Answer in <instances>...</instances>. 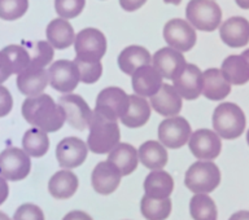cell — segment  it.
<instances>
[{
  "mask_svg": "<svg viewBox=\"0 0 249 220\" xmlns=\"http://www.w3.org/2000/svg\"><path fill=\"white\" fill-rule=\"evenodd\" d=\"M27 123L44 132H56L65 123V113L47 93L27 97L21 108Z\"/></svg>",
  "mask_w": 249,
  "mask_h": 220,
  "instance_id": "obj_1",
  "label": "cell"
},
{
  "mask_svg": "<svg viewBox=\"0 0 249 220\" xmlns=\"http://www.w3.org/2000/svg\"><path fill=\"white\" fill-rule=\"evenodd\" d=\"M87 147L95 154H105L120 143L121 132L117 120H110L93 110L89 122Z\"/></svg>",
  "mask_w": 249,
  "mask_h": 220,
  "instance_id": "obj_2",
  "label": "cell"
},
{
  "mask_svg": "<svg viewBox=\"0 0 249 220\" xmlns=\"http://www.w3.org/2000/svg\"><path fill=\"white\" fill-rule=\"evenodd\" d=\"M247 119L244 112L233 102L218 105L213 113V127L219 137L227 140L237 139L244 132Z\"/></svg>",
  "mask_w": 249,
  "mask_h": 220,
  "instance_id": "obj_3",
  "label": "cell"
},
{
  "mask_svg": "<svg viewBox=\"0 0 249 220\" xmlns=\"http://www.w3.org/2000/svg\"><path fill=\"white\" fill-rule=\"evenodd\" d=\"M187 21L200 31L217 30L222 22V11L213 0H191L186 7Z\"/></svg>",
  "mask_w": 249,
  "mask_h": 220,
  "instance_id": "obj_4",
  "label": "cell"
},
{
  "mask_svg": "<svg viewBox=\"0 0 249 220\" xmlns=\"http://www.w3.org/2000/svg\"><path fill=\"white\" fill-rule=\"evenodd\" d=\"M221 183V171L215 163L195 162L187 170L184 184L194 193H212Z\"/></svg>",
  "mask_w": 249,
  "mask_h": 220,
  "instance_id": "obj_5",
  "label": "cell"
},
{
  "mask_svg": "<svg viewBox=\"0 0 249 220\" xmlns=\"http://www.w3.org/2000/svg\"><path fill=\"white\" fill-rule=\"evenodd\" d=\"M75 57L83 61H100L107 52V38L97 29L87 27L78 33L74 40Z\"/></svg>",
  "mask_w": 249,
  "mask_h": 220,
  "instance_id": "obj_6",
  "label": "cell"
},
{
  "mask_svg": "<svg viewBox=\"0 0 249 220\" xmlns=\"http://www.w3.org/2000/svg\"><path fill=\"white\" fill-rule=\"evenodd\" d=\"M31 159L19 148H7L0 153V174L11 182H19L30 174Z\"/></svg>",
  "mask_w": 249,
  "mask_h": 220,
  "instance_id": "obj_7",
  "label": "cell"
},
{
  "mask_svg": "<svg viewBox=\"0 0 249 220\" xmlns=\"http://www.w3.org/2000/svg\"><path fill=\"white\" fill-rule=\"evenodd\" d=\"M128 95L122 88L108 87L99 93L95 112L110 120H117L128 109Z\"/></svg>",
  "mask_w": 249,
  "mask_h": 220,
  "instance_id": "obj_8",
  "label": "cell"
},
{
  "mask_svg": "<svg viewBox=\"0 0 249 220\" xmlns=\"http://www.w3.org/2000/svg\"><path fill=\"white\" fill-rule=\"evenodd\" d=\"M58 105L65 113V120L71 127L79 131L89 127L92 118V110L83 97L70 92L58 99Z\"/></svg>",
  "mask_w": 249,
  "mask_h": 220,
  "instance_id": "obj_9",
  "label": "cell"
},
{
  "mask_svg": "<svg viewBox=\"0 0 249 220\" xmlns=\"http://www.w3.org/2000/svg\"><path fill=\"white\" fill-rule=\"evenodd\" d=\"M192 134L190 123L183 117H170L159 126V139L163 147L179 149L184 147Z\"/></svg>",
  "mask_w": 249,
  "mask_h": 220,
  "instance_id": "obj_10",
  "label": "cell"
},
{
  "mask_svg": "<svg viewBox=\"0 0 249 220\" xmlns=\"http://www.w3.org/2000/svg\"><path fill=\"white\" fill-rule=\"evenodd\" d=\"M48 81L52 88L61 93H70L81 81L79 70L74 61L58 60L48 68Z\"/></svg>",
  "mask_w": 249,
  "mask_h": 220,
  "instance_id": "obj_11",
  "label": "cell"
},
{
  "mask_svg": "<svg viewBox=\"0 0 249 220\" xmlns=\"http://www.w3.org/2000/svg\"><path fill=\"white\" fill-rule=\"evenodd\" d=\"M163 39L171 48L187 52L194 48L197 35L191 23L182 18H173L163 27Z\"/></svg>",
  "mask_w": 249,
  "mask_h": 220,
  "instance_id": "obj_12",
  "label": "cell"
},
{
  "mask_svg": "<svg viewBox=\"0 0 249 220\" xmlns=\"http://www.w3.org/2000/svg\"><path fill=\"white\" fill-rule=\"evenodd\" d=\"M188 145L196 158L205 161L217 158L222 149L221 137L217 135V132L208 128H201L191 134Z\"/></svg>",
  "mask_w": 249,
  "mask_h": 220,
  "instance_id": "obj_13",
  "label": "cell"
},
{
  "mask_svg": "<svg viewBox=\"0 0 249 220\" xmlns=\"http://www.w3.org/2000/svg\"><path fill=\"white\" fill-rule=\"evenodd\" d=\"M89 153V147L83 140L69 136L62 139L56 148V158L58 165L64 169H75L85 162Z\"/></svg>",
  "mask_w": 249,
  "mask_h": 220,
  "instance_id": "obj_14",
  "label": "cell"
},
{
  "mask_svg": "<svg viewBox=\"0 0 249 220\" xmlns=\"http://www.w3.org/2000/svg\"><path fill=\"white\" fill-rule=\"evenodd\" d=\"M152 65L155 68L161 77L169 81H173L182 70L186 68V58L179 51L171 48V47H165L161 48L153 54L152 57Z\"/></svg>",
  "mask_w": 249,
  "mask_h": 220,
  "instance_id": "obj_15",
  "label": "cell"
},
{
  "mask_svg": "<svg viewBox=\"0 0 249 220\" xmlns=\"http://www.w3.org/2000/svg\"><path fill=\"white\" fill-rule=\"evenodd\" d=\"M122 174L118 167L110 161L99 162L91 175V184L95 192L103 196L112 194L118 188Z\"/></svg>",
  "mask_w": 249,
  "mask_h": 220,
  "instance_id": "obj_16",
  "label": "cell"
},
{
  "mask_svg": "<svg viewBox=\"0 0 249 220\" xmlns=\"http://www.w3.org/2000/svg\"><path fill=\"white\" fill-rule=\"evenodd\" d=\"M173 82L177 92L186 100H196L202 92V71L194 64H187Z\"/></svg>",
  "mask_w": 249,
  "mask_h": 220,
  "instance_id": "obj_17",
  "label": "cell"
},
{
  "mask_svg": "<svg viewBox=\"0 0 249 220\" xmlns=\"http://www.w3.org/2000/svg\"><path fill=\"white\" fill-rule=\"evenodd\" d=\"M162 79L161 74L151 64L140 66L132 74V89L135 95L142 97H151L159 92L163 83Z\"/></svg>",
  "mask_w": 249,
  "mask_h": 220,
  "instance_id": "obj_18",
  "label": "cell"
},
{
  "mask_svg": "<svg viewBox=\"0 0 249 220\" xmlns=\"http://www.w3.org/2000/svg\"><path fill=\"white\" fill-rule=\"evenodd\" d=\"M48 83V71L44 68L29 66L26 70L17 74V88L27 97L44 92Z\"/></svg>",
  "mask_w": 249,
  "mask_h": 220,
  "instance_id": "obj_19",
  "label": "cell"
},
{
  "mask_svg": "<svg viewBox=\"0 0 249 220\" xmlns=\"http://www.w3.org/2000/svg\"><path fill=\"white\" fill-rule=\"evenodd\" d=\"M222 42L232 48H240L249 43V21L244 17H231L219 29Z\"/></svg>",
  "mask_w": 249,
  "mask_h": 220,
  "instance_id": "obj_20",
  "label": "cell"
},
{
  "mask_svg": "<svg viewBox=\"0 0 249 220\" xmlns=\"http://www.w3.org/2000/svg\"><path fill=\"white\" fill-rule=\"evenodd\" d=\"M151 105L156 113L162 117L178 116L182 110V97L177 92L174 85H163L159 92L151 96Z\"/></svg>",
  "mask_w": 249,
  "mask_h": 220,
  "instance_id": "obj_21",
  "label": "cell"
},
{
  "mask_svg": "<svg viewBox=\"0 0 249 220\" xmlns=\"http://www.w3.org/2000/svg\"><path fill=\"white\" fill-rule=\"evenodd\" d=\"M231 92V85L226 81L219 69H208L202 73V93L212 101L223 100Z\"/></svg>",
  "mask_w": 249,
  "mask_h": 220,
  "instance_id": "obj_22",
  "label": "cell"
},
{
  "mask_svg": "<svg viewBox=\"0 0 249 220\" xmlns=\"http://www.w3.org/2000/svg\"><path fill=\"white\" fill-rule=\"evenodd\" d=\"M128 109L120 119L124 126L128 128L142 127L147 123L151 117V105L145 97L139 95H128Z\"/></svg>",
  "mask_w": 249,
  "mask_h": 220,
  "instance_id": "obj_23",
  "label": "cell"
},
{
  "mask_svg": "<svg viewBox=\"0 0 249 220\" xmlns=\"http://www.w3.org/2000/svg\"><path fill=\"white\" fill-rule=\"evenodd\" d=\"M47 39L56 50H66L73 46L75 40V34L71 23L68 22L65 18L52 19L47 26Z\"/></svg>",
  "mask_w": 249,
  "mask_h": 220,
  "instance_id": "obj_24",
  "label": "cell"
},
{
  "mask_svg": "<svg viewBox=\"0 0 249 220\" xmlns=\"http://www.w3.org/2000/svg\"><path fill=\"white\" fill-rule=\"evenodd\" d=\"M108 161H110L118 167L122 176H127V175L132 174L138 167V162H139L138 151L131 144L118 143L112 151L109 152Z\"/></svg>",
  "mask_w": 249,
  "mask_h": 220,
  "instance_id": "obj_25",
  "label": "cell"
},
{
  "mask_svg": "<svg viewBox=\"0 0 249 220\" xmlns=\"http://www.w3.org/2000/svg\"><path fill=\"white\" fill-rule=\"evenodd\" d=\"M173 189H174V180L169 172L163 170H153L144 180V192L149 197H170Z\"/></svg>",
  "mask_w": 249,
  "mask_h": 220,
  "instance_id": "obj_26",
  "label": "cell"
},
{
  "mask_svg": "<svg viewBox=\"0 0 249 220\" xmlns=\"http://www.w3.org/2000/svg\"><path fill=\"white\" fill-rule=\"evenodd\" d=\"M78 189L77 175L69 170H60L50 179L48 190L52 197L57 200H68L73 197Z\"/></svg>",
  "mask_w": 249,
  "mask_h": 220,
  "instance_id": "obj_27",
  "label": "cell"
},
{
  "mask_svg": "<svg viewBox=\"0 0 249 220\" xmlns=\"http://www.w3.org/2000/svg\"><path fill=\"white\" fill-rule=\"evenodd\" d=\"M138 157L140 162L143 163V166L149 170H161L166 166L169 159L166 148L155 140H149L142 144L138 152Z\"/></svg>",
  "mask_w": 249,
  "mask_h": 220,
  "instance_id": "obj_28",
  "label": "cell"
},
{
  "mask_svg": "<svg viewBox=\"0 0 249 220\" xmlns=\"http://www.w3.org/2000/svg\"><path fill=\"white\" fill-rule=\"evenodd\" d=\"M151 53L142 46L126 47L118 56V66L127 75H132L140 66L151 64Z\"/></svg>",
  "mask_w": 249,
  "mask_h": 220,
  "instance_id": "obj_29",
  "label": "cell"
},
{
  "mask_svg": "<svg viewBox=\"0 0 249 220\" xmlns=\"http://www.w3.org/2000/svg\"><path fill=\"white\" fill-rule=\"evenodd\" d=\"M221 73L230 85H243L249 82V65L241 54L226 57L222 64Z\"/></svg>",
  "mask_w": 249,
  "mask_h": 220,
  "instance_id": "obj_30",
  "label": "cell"
},
{
  "mask_svg": "<svg viewBox=\"0 0 249 220\" xmlns=\"http://www.w3.org/2000/svg\"><path fill=\"white\" fill-rule=\"evenodd\" d=\"M23 151L34 158H39L46 154L50 149V139L47 132L34 127L27 130L22 137Z\"/></svg>",
  "mask_w": 249,
  "mask_h": 220,
  "instance_id": "obj_31",
  "label": "cell"
},
{
  "mask_svg": "<svg viewBox=\"0 0 249 220\" xmlns=\"http://www.w3.org/2000/svg\"><path fill=\"white\" fill-rule=\"evenodd\" d=\"M140 210L147 220H166L171 213V200L166 198H153L144 196L140 202Z\"/></svg>",
  "mask_w": 249,
  "mask_h": 220,
  "instance_id": "obj_32",
  "label": "cell"
},
{
  "mask_svg": "<svg viewBox=\"0 0 249 220\" xmlns=\"http://www.w3.org/2000/svg\"><path fill=\"white\" fill-rule=\"evenodd\" d=\"M190 213L194 220H217L218 217L217 206L206 193H196L191 198Z\"/></svg>",
  "mask_w": 249,
  "mask_h": 220,
  "instance_id": "obj_33",
  "label": "cell"
},
{
  "mask_svg": "<svg viewBox=\"0 0 249 220\" xmlns=\"http://www.w3.org/2000/svg\"><path fill=\"white\" fill-rule=\"evenodd\" d=\"M29 0H0V18L16 21L26 13Z\"/></svg>",
  "mask_w": 249,
  "mask_h": 220,
  "instance_id": "obj_34",
  "label": "cell"
},
{
  "mask_svg": "<svg viewBox=\"0 0 249 220\" xmlns=\"http://www.w3.org/2000/svg\"><path fill=\"white\" fill-rule=\"evenodd\" d=\"M53 56V47L51 46L50 42H44V40L36 42L34 44V47H33V50H31L30 66H34V68H46L48 64L52 62Z\"/></svg>",
  "mask_w": 249,
  "mask_h": 220,
  "instance_id": "obj_35",
  "label": "cell"
},
{
  "mask_svg": "<svg viewBox=\"0 0 249 220\" xmlns=\"http://www.w3.org/2000/svg\"><path fill=\"white\" fill-rule=\"evenodd\" d=\"M74 62L79 70L81 82H83L85 85H92L100 79L103 74V65L100 61H83L75 57Z\"/></svg>",
  "mask_w": 249,
  "mask_h": 220,
  "instance_id": "obj_36",
  "label": "cell"
},
{
  "mask_svg": "<svg viewBox=\"0 0 249 220\" xmlns=\"http://www.w3.org/2000/svg\"><path fill=\"white\" fill-rule=\"evenodd\" d=\"M86 0H54V9L61 18H75L83 11Z\"/></svg>",
  "mask_w": 249,
  "mask_h": 220,
  "instance_id": "obj_37",
  "label": "cell"
},
{
  "mask_svg": "<svg viewBox=\"0 0 249 220\" xmlns=\"http://www.w3.org/2000/svg\"><path fill=\"white\" fill-rule=\"evenodd\" d=\"M4 51L9 54L12 62H13V68H15V74H19L23 70H26L30 66L31 57L30 53L27 52L23 47L16 46H8L4 48Z\"/></svg>",
  "mask_w": 249,
  "mask_h": 220,
  "instance_id": "obj_38",
  "label": "cell"
},
{
  "mask_svg": "<svg viewBox=\"0 0 249 220\" xmlns=\"http://www.w3.org/2000/svg\"><path fill=\"white\" fill-rule=\"evenodd\" d=\"M13 220H44V214L34 203H23L16 210Z\"/></svg>",
  "mask_w": 249,
  "mask_h": 220,
  "instance_id": "obj_39",
  "label": "cell"
},
{
  "mask_svg": "<svg viewBox=\"0 0 249 220\" xmlns=\"http://www.w3.org/2000/svg\"><path fill=\"white\" fill-rule=\"evenodd\" d=\"M12 74H15L13 62L5 51H0V85H3Z\"/></svg>",
  "mask_w": 249,
  "mask_h": 220,
  "instance_id": "obj_40",
  "label": "cell"
},
{
  "mask_svg": "<svg viewBox=\"0 0 249 220\" xmlns=\"http://www.w3.org/2000/svg\"><path fill=\"white\" fill-rule=\"evenodd\" d=\"M13 108V97L7 87L0 85V118L8 116Z\"/></svg>",
  "mask_w": 249,
  "mask_h": 220,
  "instance_id": "obj_41",
  "label": "cell"
},
{
  "mask_svg": "<svg viewBox=\"0 0 249 220\" xmlns=\"http://www.w3.org/2000/svg\"><path fill=\"white\" fill-rule=\"evenodd\" d=\"M147 3V0H120V4L122 9L126 12H135L139 8H142L144 4Z\"/></svg>",
  "mask_w": 249,
  "mask_h": 220,
  "instance_id": "obj_42",
  "label": "cell"
},
{
  "mask_svg": "<svg viewBox=\"0 0 249 220\" xmlns=\"http://www.w3.org/2000/svg\"><path fill=\"white\" fill-rule=\"evenodd\" d=\"M62 220H93V219L89 217V214L83 213V211H79V210H74V211H70V213L66 214Z\"/></svg>",
  "mask_w": 249,
  "mask_h": 220,
  "instance_id": "obj_43",
  "label": "cell"
},
{
  "mask_svg": "<svg viewBox=\"0 0 249 220\" xmlns=\"http://www.w3.org/2000/svg\"><path fill=\"white\" fill-rule=\"evenodd\" d=\"M9 194V186L3 176H0V205H3Z\"/></svg>",
  "mask_w": 249,
  "mask_h": 220,
  "instance_id": "obj_44",
  "label": "cell"
},
{
  "mask_svg": "<svg viewBox=\"0 0 249 220\" xmlns=\"http://www.w3.org/2000/svg\"><path fill=\"white\" fill-rule=\"evenodd\" d=\"M229 220H249V211H237L232 214Z\"/></svg>",
  "mask_w": 249,
  "mask_h": 220,
  "instance_id": "obj_45",
  "label": "cell"
},
{
  "mask_svg": "<svg viewBox=\"0 0 249 220\" xmlns=\"http://www.w3.org/2000/svg\"><path fill=\"white\" fill-rule=\"evenodd\" d=\"M241 9H249V0H235Z\"/></svg>",
  "mask_w": 249,
  "mask_h": 220,
  "instance_id": "obj_46",
  "label": "cell"
},
{
  "mask_svg": "<svg viewBox=\"0 0 249 220\" xmlns=\"http://www.w3.org/2000/svg\"><path fill=\"white\" fill-rule=\"evenodd\" d=\"M241 56L244 57V60H245V61H247V64H248V65H249V50H245L244 52L241 53Z\"/></svg>",
  "mask_w": 249,
  "mask_h": 220,
  "instance_id": "obj_47",
  "label": "cell"
},
{
  "mask_svg": "<svg viewBox=\"0 0 249 220\" xmlns=\"http://www.w3.org/2000/svg\"><path fill=\"white\" fill-rule=\"evenodd\" d=\"M166 4H174V5H178V4H180V1L182 0H163Z\"/></svg>",
  "mask_w": 249,
  "mask_h": 220,
  "instance_id": "obj_48",
  "label": "cell"
},
{
  "mask_svg": "<svg viewBox=\"0 0 249 220\" xmlns=\"http://www.w3.org/2000/svg\"><path fill=\"white\" fill-rule=\"evenodd\" d=\"M0 220H11V218L8 217L7 214H4L0 211Z\"/></svg>",
  "mask_w": 249,
  "mask_h": 220,
  "instance_id": "obj_49",
  "label": "cell"
},
{
  "mask_svg": "<svg viewBox=\"0 0 249 220\" xmlns=\"http://www.w3.org/2000/svg\"><path fill=\"white\" fill-rule=\"evenodd\" d=\"M247 143H248V145H249V131L247 132Z\"/></svg>",
  "mask_w": 249,
  "mask_h": 220,
  "instance_id": "obj_50",
  "label": "cell"
}]
</instances>
